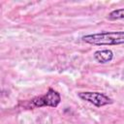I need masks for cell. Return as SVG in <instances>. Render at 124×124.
I'll use <instances>...</instances> for the list:
<instances>
[{
	"label": "cell",
	"instance_id": "3957f363",
	"mask_svg": "<svg viewBox=\"0 0 124 124\" xmlns=\"http://www.w3.org/2000/svg\"><path fill=\"white\" fill-rule=\"evenodd\" d=\"M78 96L81 100L89 102L98 108L112 104V100L108 96L101 92H79L78 93Z\"/></svg>",
	"mask_w": 124,
	"mask_h": 124
},
{
	"label": "cell",
	"instance_id": "5b68a950",
	"mask_svg": "<svg viewBox=\"0 0 124 124\" xmlns=\"http://www.w3.org/2000/svg\"><path fill=\"white\" fill-rule=\"evenodd\" d=\"M108 18L109 20H117V19L124 18V8L116 9V10L111 11L108 16Z\"/></svg>",
	"mask_w": 124,
	"mask_h": 124
},
{
	"label": "cell",
	"instance_id": "7a4b0ae2",
	"mask_svg": "<svg viewBox=\"0 0 124 124\" xmlns=\"http://www.w3.org/2000/svg\"><path fill=\"white\" fill-rule=\"evenodd\" d=\"M60 101H61L60 94L56 90L52 88H48L46 94L33 98L30 101V107L31 108H43V107L56 108L60 104Z\"/></svg>",
	"mask_w": 124,
	"mask_h": 124
},
{
	"label": "cell",
	"instance_id": "277c9868",
	"mask_svg": "<svg viewBox=\"0 0 124 124\" xmlns=\"http://www.w3.org/2000/svg\"><path fill=\"white\" fill-rule=\"evenodd\" d=\"M93 56H94V59L98 63L106 64L112 60L113 52L110 49H101V50H96L94 52Z\"/></svg>",
	"mask_w": 124,
	"mask_h": 124
},
{
	"label": "cell",
	"instance_id": "6da1fadb",
	"mask_svg": "<svg viewBox=\"0 0 124 124\" xmlns=\"http://www.w3.org/2000/svg\"><path fill=\"white\" fill-rule=\"evenodd\" d=\"M81 41L93 46H117L124 44V31H104L84 35Z\"/></svg>",
	"mask_w": 124,
	"mask_h": 124
}]
</instances>
